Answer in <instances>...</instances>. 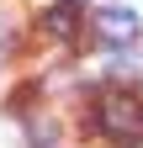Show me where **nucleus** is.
I'll use <instances>...</instances> for the list:
<instances>
[{
    "label": "nucleus",
    "mask_w": 143,
    "mask_h": 148,
    "mask_svg": "<svg viewBox=\"0 0 143 148\" xmlns=\"http://www.w3.org/2000/svg\"><path fill=\"white\" fill-rule=\"evenodd\" d=\"M96 132L117 148H138L143 143V101L133 90H101L96 95Z\"/></svg>",
    "instance_id": "1"
},
{
    "label": "nucleus",
    "mask_w": 143,
    "mask_h": 148,
    "mask_svg": "<svg viewBox=\"0 0 143 148\" xmlns=\"http://www.w3.org/2000/svg\"><path fill=\"white\" fill-rule=\"evenodd\" d=\"M96 37L106 48H133L138 42V11L127 5H101L96 11Z\"/></svg>",
    "instance_id": "2"
},
{
    "label": "nucleus",
    "mask_w": 143,
    "mask_h": 148,
    "mask_svg": "<svg viewBox=\"0 0 143 148\" xmlns=\"http://www.w3.org/2000/svg\"><path fill=\"white\" fill-rule=\"evenodd\" d=\"M43 32H48V37H58V42H64V37H74V32H80V16H74V5L64 0V5L43 11Z\"/></svg>",
    "instance_id": "3"
},
{
    "label": "nucleus",
    "mask_w": 143,
    "mask_h": 148,
    "mask_svg": "<svg viewBox=\"0 0 143 148\" xmlns=\"http://www.w3.org/2000/svg\"><path fill=\"white\" fill-rule=\"evenodd\" d=\"M69 5H85V0H69Z\"/></svg>",
    "instance_id": "4"
}]
</instances>
